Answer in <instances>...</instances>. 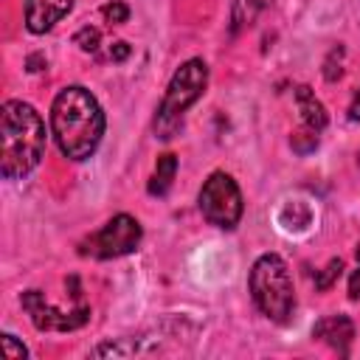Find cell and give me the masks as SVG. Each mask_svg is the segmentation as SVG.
I'll return each mask as SVG.
<instances>
[{
    "instance_id": "6da1fadb",
    "label": "cell",
    "mask_w": 360,
    "mask_h": 360,
    "mask_svg": "<svg viewBox=\"0 0 360 360\" xmlns=\"http://www.w3.org/2000/svg\"><path fill=\"white\" fill-rule=\"evenodd\" d=\"M51 132L56 146L70 160L90 158L104 135V110L87 87L70 84L51 104Z\"/></svg>"
},
{
    "instance_id": "7a4b0ae2",
    "label": "cell",
    "mask_w": 360,
    "mask_h": 360,
    "mask_svg": "<svg viewBox=\"0 0 360 360\" xmlns=\"http://www.w3.org/2000/svg\"><path fill=\"white\" fill-rule=\"evenodd\" d=\"M45 155V124L25 101H6L0 110V172L6 180H22Z\"/></svg>"
},
{
    "instance_id": "3957f363",
    "label": "cell",
    "mask_w": 360,
    "mask_h": 360,
    "mask_svg": "<svg viewBox=\"0 0 360 360\" xmlns=\"http://www.w3.org/2000/svg\"><path fill=\"white\" fill-rule=\"evenodd\" d=\"M253 304L259 307V312L276 323H287L292 309H295V290H292V278H290V267L281 256L276 253H264L253 262L250 267V278H248Z\"/></svg>"
},
{
    "instance_id": "277c9868",
    "label": "cell",
    "mask_w": 360,
    "mask_h": 360,
    "mask_svg": "<svg viewBox=\"0 0 360 360\" xmlns=\"http://www.w3.org/2000/svg\"><path fill=\"white\" fill-rule=\"evenodd\" d=\"M205 84H208V65L202 59H188L174 70V76L166 87V96L158 107V115H155L158 138H163V141L174 138V132L183 127V112L202 96Z\"/></svg>"
},
{
    "instance_id": "5b68a950",
    "label": "cell",
    "mask_w": 360,
    "mask_h": 360,
    "mask_svg": "<svg viewBox=\"0 0 360 360\" xmlns=\"http://www.w3.org/2000/svg\"><path fill=\"white\" fill-rule=\"evenodd\" d=\"M200 211L217 228H236L242 219V194L231 174L214 172L200 188Z\"/></svg>"
},
{
    "instance_id": "8992f818",
    "label": "cell",
    "mask_w": 360,
    "mask_h": 360,
    "mask_svg": "<svg viewBox=\"0 0 360 360\" xmlns=\"http://www.w3.org/2000/svg\"><path fill=\"white\" fill-rule=\"evenodd\" d=\"M141 222L129 214H115L93 239H90V253L96 259H115L127 256L141 245Z\"/></svg>"
},
{
    "instance_id": "52a82bcc",
    "label": "cell",
    "mask_w": 360,
    "mask_h": 360,
    "mask_svg": "<svg viewBox=\"0 0 360 360\" xmlns=\"http://www.w3.org/2000/svg\"><path fill=\"white\" fill-rule=\"evenodd\" d=\"M22 309L31 315V321H34L37 329H59V332L82 326V323L87 321V315H90V309H87L84 304H79V307L70 309V312H59V309H53V307L45 301V295H42L39 290L22 292Z\"/></svg>"
},
{
    "instance_id": "ba28073f",
    "label": "cell",
    "mask_w": 360,
    "mask_h": 360,
    "mask_svg": "<svg viewBox=\"0 0 360 360\" xmlns=\"http://www.w3.org/2000/svg\"><path fill=\"white\" fill-rule=\"evenodd\" d=\"M295 104H298V112H301V127L292 135V149L307 155V152H312L318 146V135L326 127V110H323V104L315 98V93L307 84H301L295 90Z\"/></svg>"
},
{
    "instance_id": "9c48e42d",
    "label": "cell",
    "mask_w": 360,
    "mask_h": 360,
    "mask_svg": "<svg viewBox=\"0 0 360 360\" xmlns=\"http://www.w3.org/2000/svg\"><path fill=\"white\" fill-rule=\"evenodd\" d=\"M70 8H73V0H25V28L31 34H45Z\"/></svg>"
},
{
    "instance_id": "30bf717a",
    "label": "cell",
    "mask_w": 360,
    "mask_h": 360,
    "mask_svg": "<svg viewBox=\"0 0 360 360\" xmlns=\"http://www.w3.org/2000/svg\"><path fill=\"white\" fill-rule=\"evenodd\" d=\"M312 338L329 343V346L338 349L340 354H349V343H352V338H354V326H352V321H349L346 315H329V318H323V321L315 323Z\"/></svg>"
},
{
    "instance_id": "8fae6325",
    "label": "cell",
    "mask_w": 360,
    "mask_h": 360,
    "mask_svg": "<svg viewBox=\"0 0 360 360\" xmlns=\"http://www.w3.org/2000/svg\"><path fill=\"white\" fill-rule=\"evenodd\" d=\"M273 0H233V8H231V34H239L242 28L253 25L256 17L270 8Z\"/></svg>"
},
{
    "instance_id": "7c38bea8",
    "label": "cell",
    "mask_w": 360,
    "mask_h": 360,
    "mask_svg": "<svg viewBox=\"0 0 360 360\" xmlns=\"http://www.w3.org/2000/svg\"><path fill=\"white\" fill-rule=\"evenodd\" d=\"M174 172H177V158L174 155H160L158 158V166H155V174L149 180V194H166L172 180H174Z\"/></svg>"
},
{
    "instance_id": "4fadbf2b",
    "label": "cell",
    "mask_w": 360,
    "mask_h": 360,
    "mask_svg": "<svg viewBox=\"0 0 360 360\" xmlns=\"http://www.w3.org/2000/svg\"><path fill=\"white\" fill-rule=\"evenodd\" d=\"M340 270H343V262H340V259H332V262L323 267V273L315 276V287H318V290H329L332 281L340 276Z\"/></svg>"
},
{
    "instance_id": "5bb4252c",
    "label": "cell",
    "mask_w": 360,
    "mask_h": 360,
    "mask_svg": "<svg viewBox=\"0 0 360 360\" xmlns=\"http://www.w3.org/2000/svg\"><path fill=\"white\" fill-rule=\"evenodd\" d=\"M76 45H79L82 51H87V53H96V51H98V28L84 25V28L76 34Z\"/></svg>"
},
{
    "instance_id": "9a60e30c",
    "label": "cell",
    "mask_w": 360,
    "mask_h": 360,
    "mask_svg": "<svg viewBox=\"0 0 360 360\" xmlns=\"http://www.w3.org/2000/svg\"><path fill=\"white\" fill-rule=\"evenodd\" d=\"M101 14L107 17V22H115V25H121V22H127V17H129V8L124 6V3H107L104 8H101Z\"/></svg>"
},
{
    "instance_id": "2e32d148",
    "label": "cell",
    "mask_w": 360,
    "mask_h": 360,
    "mask_svg": "<svg viewBox=\"0 0 360 360\" xmlns=\"http://www.w3.org/2000/svg\"><path fill=\"white\" fill-rule=\"evenodd\" d=\"M3 352H6L8 360H25L28 357V349L22 343H17L14 335H3Z\"/></svg>"
},
{
    "instance_id": "e0dca14e",
    "label": "cell",
    "mask_w": 360,
    "mask_h": 360,
    "mask_svg": "<svg viewBox=\"0 0 360 360\" xmlns=\"http://www.w3.org/2000/svg\"><path fill=\"white\" fill-rule=\"evenodd\" d=\"M127 53H129V45H127V42H115V45L110 48V59H115V62L127 59Z\"/></svg>"
},
{
    "instance_id": "ac0fdd59",
    "label": "cell",
    "mask_w": 360,
    "mask_h": 360,
    "mask_svg": "<svg viewBox=\"0 0 360 360\" xmlns=\"http://www.w3.org/2000/svg\"><path fill=\"white\" fill-rule=\"evenodd\" d=\"M349 295H352V298H360V264H357V270L349 276Z\"/></svg>"
},
{
    "instance_id": "d6986e66",
    "label": "cell",
    "mask_w": 360,
    "mask_h": 360,
    "mask_svg": "<svg viewBox=\"0 0 360 360\" xmlns=\"http://www.w3.org/2000/svg\"><path fill=\"white\" fill-rule=\"evenodd\" d=\"M349 121H360V87H357L354 96H352V104H349Z\"/></svg>"
},
{
    "instance_id": "ffe728a7",
    "label": "cell",
    "mask_w": 360,
    "mask_h": 360,
    "mask_svg": "<svg viewBox=\"0 0 360 360\" xmlns=\"http://www.w3.org/2000/svg\"><path fill=\"white\" fill-rule=\"evenodd\" d=\"M357 264H360V245H357Z\"/></svg>"
}]
</instances>
